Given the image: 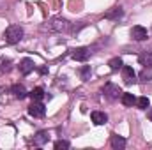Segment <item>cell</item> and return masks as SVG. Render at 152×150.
Listing matches in <instances>:
<instances>
[{
    "label": "cell",
    "mask_w": 152,
    "mask_h": 150,
    "mask_svg": "<svg viewBox=\"0 0 152 150\" xmlns=\"http://www.w3.org/2000/svg\"><path fill=\"white\" fill-rule=\"evenodd\" d=\"M21 39H23V28H21L20 25H11V27L5 28V32H4V41H5L7 44H16V42H20Z\"/></svg>",
    "instance_id": "cell-1"
},
{
    "label": "cell",
    "mask_w": 152,
    "mask_h": 150,
    "mask_svg": "<svg viewBox=\"0 0 152 150\" xmlns=\"http://www.w3.org/2000/svg\"><path fill=\"white\" fill-rule=\"evenodd\" d=\"M48 30H51V32H66V30H69V21H66L64 18H51L48 21Z\"/></svg>",
    "instance_id": "cell-2"
},
{
    "label": "cell",
    "mask_w": 152,
    "mask_h": 150,
    "mask_svg": "<svg viewBox=\"0 0 152 150\" xmlns=\"http://www.w3.org/2000/svg\"><path fill=\"white\" fill-rule=\"evenodd\" d=\"M103 94H104V97H106V99L115 101V99H118V97L122 95V90L118 88V85L106 83V85H104V88H103Z\"/></svg>",
    "instance_id": "cell-3"
},
{
    "label": "cell",
    "mask_w": 152,
    "mask_h": 150,
    "mask_svg": "<svg viewBox=\"0 0 152 150\" xmlns=\"http://www.w3.org/2000/svg\"><path fill=\"white\" fill-rule=\"evenodd\" d=\"M28 113H30L32 117H36V118H41V117H44L46 108H44V104H42V103L34 101V103L30 104V108H28Z\"/></svg>",
    "instance_id": "cell-4"
},
{
    "label": "cell",
    "mask_w": 152,
    "mask_h": 150,
    "mask_svg": "<svg viewBox=\"0 0 152 150\" xmlns=\"http://www.w3.org/2000/svg\"><path fill=\"white\" fill-rule=\"evenodd\" d=\"M131 37L134 41H145L147 39V28L142 27V25H136L131 28Z\"/></svg>",
    "instance_id": "cell-5"
},
{
    "label": "cell",
    "mask_w": 152,
    "mask_h": 150,
    "mask_svg": "<svg viewBox=\"0 0 152 150\" xmlns=\"http://www.w3.org/2000/svg\"><path fill=\"white\" fill-rule=\"evenodd\" d=\"M122 79L126 81V83H134L136 81V73H134V69L133 67H129V66H122Z\"/></svg>",
    "instance_id": "cell-6"
},
{
    "label": "cell",
    "mask_w": 152,
    "mask_h": 150,
    "mask_svg": "<svg viewBox=\"0 0 152 150\" xmlns=\"http://www.w3.org/2000/svg\"><path fill=\"white\" fill-rule=\"evenodd\" d=\"M88 57H90V50L88 48H76V50H73V58L76 62H85Z\"/></svg>",
    "instance_id": "cell-7"
},
{
    "label": "cell",
    "mask_w": 152,
    "mask_h": 150,
    "mask_svg": "<svg viewBox=\"0 0 152 150\" xmlns=\"http://www.w3.org/2000/svg\"><path fill=\"white\" fill-rule=\"evenodd\" d=\"M32 71H34V62H32L30 58H23V60L20 62V73L27 76V74H30Z\"/></svg>",
    "instance_id": "cell-8"
},
{
    "label": "cell",
    "mask_w": 152,
    "mask_h": 150,
    "mask_svg": "<svg viewBox=\"0 0 152 150\" xmlns=\"http://www.w3.org/2000/svg\"><path fill=\"white\" fill-rule=\"evenodd\" d=\"M92 122L96 125H104L108 122V115L103 111H92Z\"/></svg>",
    "instance_id": "cell-9"
},
{
    "label": "cell",
    "mask_w": 152,
    "mask_h": 150,
    "mask_svg": "<svg viewBox=\"0 0 152 150\" xmlns=\"http://www.w3.org/2000/svg\"><path fill=\"white\" fill-rule=\"evenodd\" d=\"M11 92L14 94V97H16V99H25V97L28 95V92H27V88H25L23 85H12Z\"/></svg>",
    "instance_id": "cell-10"
},
{
    "label": "cell",
    "mask_w": 152,
    "mask_h": 150,
    "mask_svg": "<svg viewBox=\"0 0 152 150\" xmlns=\"http://www.w3.org/2000/svg\"><path fill=\"white\" fill-rule=\"evenodd\" d=\"M110 143H112V149H115V150H124L126 149V140H124L122 136H112Z\"/></svg>",
    "instance_id": "cell-11"
},
{
    "label": "cell",
    "mask_w": 152,
    "mask_h": 150,
    "mask_svg": "<svg viewBox=\"0 0 152 150\" xmlns=\"http://www.w3.org/2000/svg\"><path fill=\"white\" fill-rule=\"evenodd\" d=\"M48 140H50V134L46 133V131H39L37 134L34 136V145H44V143H48Z\"/></svg>",
    "instance_id": "cell-12"
},
{
    "label": "cell",
    "mask_w": 152,
    "mask_h": 150,
    "mask_svg": "<svg viewBox=\"0 0 152 150\" xmlns=\"http://www.w3.org/2000/svg\"><path fill=\"white\" fill-rule=\"evenodd\" d=\"M122 14H124L122 7H113V9H110V11L104 14V18H108V20H118Z\"/></svg>",
    "instance_id": "cell-13"
},
{
    "label": "cell",
    "mask_w": 152,
    "mask_h": 150,
    "mask_svg": "<svg viewBox=\"0 0 152 150\" xmlns=\"http://www.w3.org/2000/svg\"><path fill=\"white\" fill-rule=\"evenodd\" d=\"M138 60H140V64L145 66V67H147V66H152V50L151 51H143V53L138 57Z\"/></svg>",
    "instance_id": "cell-14"
},
{
    "label": "cell",
    "mask_w": 152,
    "mask_h": 150,
    "mask_svg": "<svg viewBox=\"0 0 152 150\" xmlns=\"http://www.w3.org/2000/svg\"><path fill=\"white\" fill-rule=\"evenodd\" d=\"M120 101H122L124 106H133V104H136V97H134L133 94H122V95H120Z\"/></svg>",
    "instance_id": "cell-15"
},
{
    "label": "cell",
    "mask_w": 152,
    "mask_h": 150,
    "mask_svg": "<svg viewBox=\"0 0 152 150\" xmlns=\"http://www.w3.org/2000/svg\"><path fill=\"white\" fill-rule=\"evenodd\" d=\"M28 95L32 97V101H41V99H42V97H44L46 94H44V90H42L41 87H36V88H34V90H32V92H30Z\"/></svg>",
    "instance_id": "cell-16"
},
{
    "label": "cell",
    "mask_w": 152,
    "mask_h": 150,
    "mask_svg": "<svg viewBox=\"0 0 152 150\" xmlns=\"http://www.w3.org/2000/svg\"><path fill=\"white\" fill-rule=\"evenodd\" d=\"M108 66H110V69H112V71H118V69H122V66H124V64H122V60H120L118 57H115V58H112V60L108 62Z\"/></svg>",
    "instance_id": "cell-17"
},
{
    "label": "cell",
    "mask_w": 152,
    "mask_h": 150,
    "mask_svg": "<svg viewBox=\"0 0 152 150\" xmlns=\"http://www.w3.org/2000/svg\"><path fill=\"white\" fill-rule=\"evenodd\" d=\"M136 104L140 110H147L151 106V101H149V97H140V99H136Z\"/></svg>",
    "instance_id": "cell-18"
},
{
    "label": "cell",
    "mask_w": 152,
    "mask_h": 150,
    "mask_svg": "<svg viewBox=\"0 0 152 150\" xmlns=\"http://www.w3.org/2000/svg\"><path fill=\"white\" fill-rule=\"evenodd\" d=\"M11 66H12V62H11L9 58L0 60V71H2V73H9V71H11Z\"/></svg>",
    "instance_id": "cell-19"
},
{
    "label": "cell",
    "mask_w": 152,
    "mask_h": 150,
    "mask_svg": "<svg viewBox=\"0 0 152 150\" xmlns=\"http://www.w3.org/2000/svg\"><path fill=\"white\" fill-rule=\"evenodd\" d=\"M80 74H81V79H88L90 78V66H85V67H81V71H80Z\"/></svg>",
    "instance_id": "cell-20"
},
{
    "label": "cell",
    "mask_w": 152,
    "mask_h": 150,
    "mask_svg": "<svg viewBox=\"0 0 152 150\" xmlns=\"http://www.w3.org/2000/svg\"><path fill=\"white\" fill-rule=\"evenodd\" d=\"M71 145H69V141H66V140H58L57 143H55V149L60 150V149H69Z\"/></svg>",
    "instance_id": "cell-21"
},
{
    "label": "cell",
    "mask_w": 152,
    "mask_h": 150,
    "mask_svg": "<svg viewBox=\"0 0 152 150\" xmlns=\"http://www.w3.org/2000/svg\"><path fill=\"white\" fill-rule=\"evenodd\" d=\"M39 73H41V74H46V73H48V69H46V67H41V69H39Z\"/></svg>",
    "instance_id": "cell-22"
},
{
    "label": "cell",
    "mask_w": 152,
    "mask_h": 150,
    "mask_svg": "<svg viewBox=\"0 0 152 150\" xmlns=\"http://www.w3.org/2000/svg\"><path fill=\"white\" fill-rule=\"evenodd\" d=\"M149 118H151V122H152V110L149 111Z\"/></svg>",
    "instance_id": "cell-23"
}]
</instances>
